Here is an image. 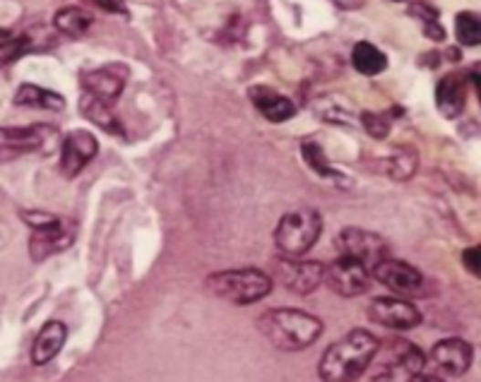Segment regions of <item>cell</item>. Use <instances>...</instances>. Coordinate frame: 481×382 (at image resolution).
Returning a JSON list of instances; mask_svg holds the SVG:
<instances>
[{
    "label": "cell",
    "mask_w": 481,
    "mask_h": 382,
    "mask_svg": "<svg viewBox=\"0 0 481 382\" xmlns=\"http://www.w3.org/2000/svg\"><path fill=\"white\" fill-rule=\"evenodd\" d=\"M376 336L369 330H351L329 344L318 363V376L323 382H354L371 368L378 354Z\"/></svg>",
    "instance_id": "1"
},
{
    "label": "cell",
    "mask_w": 481,
    "mask_h": 382,
    "mask_svg": "<svg viewBox=\"0 0 481 382\" xmlns=\"http://www.w3.org/2000/svg\"><path fill=\"white\" fill-rule=\"evenodd\" d=\"M257 330L279 351H304L323 335L320 317L297 308H272L260 315Z\"/></svg>",
    "instance_id": "2"
},
{
    "label": "cell",
    "mask_w": 481,
    "mask_h": 382,
    "mask_svg": "<svg viewBox=\"0 0 481 382\" xmlns=\"http://www.w3.org/2000/svg\"><path fill=\"white\" fill-rule=\"evenodd\" d=\"M204 286L212 296L222 298V301H229L234 305H251L270 296L272 279L265 272L244 267V270L214 272L207 277Z\"/></svg>",
    "instance_id": "3"
},
{
    "label": "cell",
    "mask_w": 481,
    "mask_h": 382,
    "mask_svg": "<svg viewBox=\"0 0 481 382\" xmlns=\"http://www.w3.org/2000/svg\"><path fill=\"white\" fill-rule=\"evenodd\" d=\"M20 217L32 229L29 257L34 263H44L47 257L58 255L73 245L75 233H78L73 222H66V219L47 214V212H20Z\"/></svg>",
    "instance_id": "4"
},
{
    "label": "cell",
    "mask_w": 481,
    "mask_h": 382,
    "mask_svg": "<svg viewBox=\"0 0 481 382\" xmlns=\"http://www.w3.org/2000/svg\"><path fill=\"white\" fill-rule=\"evenodd\" d=\"M323 233V217L310 207L287 212L275 229V243L284 257H304Z\"/></svg>",
    "instance_id": "5"
},
{
    "label": "cell",
    "mask_w": 481,
    "mask_h": 382,
    "mask_svg": "<svg viewBox=\"0 0 481 382\" xmlns=\"http://www.w3.org/2000/svg\"><path fill=\"white\" fill-rule=\"evenodd\" d=\"M371 366H373V380L395 382L397 377H407L409 382L423 373L426 356L416 344L407 339H390L388 344L378 346V354Z\"/></svg>",
    "instance_id": "6"
},
{
    "label": "cell",
    "mask_w": 481,
    "mask_h": 382,
    "mask_svg": "<svg viewBox=\"0 0 481 382\" xmlns=\"http://www.w3.org/2000/svg\"><path fill=\"white\" fill-rule=\"evenodd\" d=\"M58 139V130L47 123L34 126H0V164L15 161L26 154L44 152Z\"/></svg>",
    "instance_id": "7"
},
{
    "label": "cell",
    "mask_w": 481,
    "mask_h": 382,
    "mask_svg": "<svg viewBox=\"0 0 481 382\" xmlns=\"http://www.w3.org/2000/svg\"><path fill=\"white\" fill-rule=\"evenodd\" d=\"M335 245L340 255L351 257L356 263L366 264L369 270H373L376 264H381L382 260L390 257V245L385 243V238L373 233V231L356 229V226L340 231V236L335 238Z\"/></svg>",
    "instance_id": "8"
},
{
    "label": "cell",
    "mask_w": 481,
    "mask_h": 382,
    "mask_svg": "<svg viewBox=\"0 0 481 382\" xmlns=\"http://www.w3.org/2000/svg\"><path fill=\"white\" fill-rule=\"evenodd\" d=\"M323 282L328 284L329 291H335L337 296L356 298L369 291L371 270L366 264L351 260V257L340 255L325 267Z\"/></svg>",
    "instance_id": "9"
},
{
    "label": "cell",
    "mask_w": 481,
    "mask_h": 382,
    "mask_svg": "<svg viewBox=\"0 0 481 382\" xmlns=\"http://www.w3.org/2000/svg\"><path fill=\"white\" fill-rule=\"evenodd\" d=\"M275 274L291 294L308 296L323 284L325 264L316 263V260H301V257H282L275 264Z\"/></svg>",
    "instance_id": "10"
},
{
    "label": "cell",
    "mask_w": 481,
    "mask_h": 382,
    "mask_svg": "<svg viewBox=\"0 0 481 382\" xmlns=\"http://www.w3.org/2000/svg\"><path fill=\"white\" fill-rule=\"evenodd\" d=\"M371 277L381 282L397 296H419L423 289V274L404 260L388 257L371 270Z\"/></svg>",
    "instance_id": "11"
},
{
    "label": "cell",
    "mask_w": 481,
    "mask_h": 382,
    "mask_svg": "<svg viewBox=\"0 0 481 382\" xmlns=\"http://www.w3.org/2000/svg\"><path fill=\"white\" fill-rule=\"evenodd\" d=\"M369 317L388 330H414L422 323V313L407 298H376L369 305Z\"/></svg>",
    "instance_id": "12"
},
{
    "label": "cell",
    "mask_w": 481,
    "mask_h": 382,
    "mask_svg": "<svg viewBox=\"0 0 481 382\" xmlns=\"http://www.w3.org/2000/svg\"><path fill=\"white\" fill-rule=\"evenodd\" d=\"M97 152H99V142H97L92 132H68V138L63 139V147H60V173L66 179H75L97 157Z\"/></svg>",
    "instance_id": "13"
},
{
    "label": "cell",
    "mask_w": 481,
    "mask_h": 382,
    "mask_svg": "<svg viewBox=\"0 0 481 382\" xmlns=\"http://www.w3.org/2000/svg\"><path fill=\"white\" fill-rule=\"evenodd\" d=\"M472 361H475V349H472L465 339H457V336L441 339V342L431 349V363L441 370L443 376H465L469 370V366H472Z\"/></svg>",
    "instance_id": "14"
},
{
    "label": "cell",
    "mask_w": 481,
    "mask_h": 382,
    "mask_svg": "<svg viewBox=\"0 0 481 382\" xmlns=\"http://www.w3.org/2000/svg\"><path fill=\"white\" fill-rule=\"evenodd\" d=\"M128 70L120 66H109V67H97L89 73L82 75V87L85 94L94 97V99L104 101V104L113 106L119 101L123 87H126Z\"/></svg>",
    "instance_id": "15"
},
{
    "label": "cell",
    "mask_w": 481,
    "mask_h": 382,
    "mask_svg": "<svg viewBox=\"0 0 481 382\" xmlns=\"http://www.w3.org/2000/svg\"><path fill=\"white\" fill-rule=\"evenodd\" d=\"M467 75L460 73L445 75V77L438 82V87H435V106H438V111H441L445 119H457V116L465 111V104H467Z\"/></svg>",
    "instance_id": "16"
},
{
    "label": "cell",
    "mask_w": 481,
    "mask_h": 382,
    "mask_svg": "<svg viewBox=\"0 0 481 382\" xmlns=\"http://www.w3.org/2000/svg\"><path fill=\"white\" fill-rule=\"evenodd\" d=\"M248 97H251L257 111L263 113L270 123H284V120L297 116V104L291 99H287L284 94L270 89V87H251Z\"/></svg>",
    "instance_id": "17"
},
{
    "label": "cell",
    "mask_w": 481,
    "mask_h": 382,
    "mask_svg": "<svg viewBox=\"0 0 481 382\" xmlns=\"http://www.w3.org/2000/svg\"><path fill=\"white\" fill-rule=\"evenodd\" d=\"M68 339V327L60 320H48L39 330L32 344V363L34 366H47L58 356Z\"/></svg>",
    "instance_id": "18"
},
{
    "label": "cell",
    "mask_w": 481,
    "mask_h": 382,
    "mask_svg": "<svg viewBox=\"0 0 481 382\" xmlns=\"http://www.w3.org/2000/svg\"><path fill=\"white\" fill-rule=\"evenodd\" d=\"M15 106H26V108H44V111H63L66 108V99L53 89H44L39 85H25L17 87L15 92Z\"/></svg>",
    "instance_id": "19"
},
{
    "label": "cell",
    "mask_w": 481,
    "mask_h": 382,
    "mask_svg": "<svg viewBox=\"0 0 481 382\" xmlns=\"http://www.w3.org/2000/svg\"><path fill=\"white\" fill-rule=\"evenodd\" d=\"M351 66L356 67V73L373 77V75H381L388 67V56L369 41H359L351 51Z\"/></svg>",
    "instance_id": "20"
},
{
    "label": "cell",
    "mask_w": 481,
    "mask_h": 382,
    "mask_svg": "<svg viewBox=\"0 0 481 382\" xmlns=\"http://www.w3.org/2000/svg\"><path fill=\"white\" fill-rule=\"evenodd\" d=\"M79 111H82V116H85L87 120H92V123H97V126L104 128V130L113 132V135H123V126H120V120L116 119V113H113V106L85 94V97L79 99Z\"/></svg>",
    "instance_id": "21"
},
{
    "label": "cell",
    "mask_w": 481,
    "mask_h": 382,
    "mask_svg": "<svg viewBox=\"0 0 481 382\" xmlns=\"http://www.w3.org/2000/svg\"><path fill=\"white\" fill-rule=\"evenodd\" d=\"M92 15L85 13L82 7H60L56 17H53V26L58 29L60 34L66 36H73V39H79L85 36L87 29L92 26Z\"/></svg>",
    "instance_id": "22"
},
{
    "label": "cell",
    "mask_w": 481,
    "mask_h": 382,
    "mask_svg": "<svg viewBox=\"0 0 481 382\" xmlns=\"http://www.w3.org/2000/svg\"><path fill=\"white\" fill-rule=\"evenodd\" d=\"M385 173L390 179L395 181H409L416 173V166H419V154L412 147H397L395 152L390 154L385 161Z\"/></svg>",
    "instance_id": "23"
},
{
    "label": "cell",
    "mask_w": 481,
    "mask_h": 382,
    "mask_svg": "<svg viewBox=\"0 0 481 382\" xmlns=\"http://www.w3.org/2000/svg\"><path fill=\"white\" fill-rule=\"evenodd\" d=\"M301 154H304V161L310 166V171L318 173L320 179H329V181H344V176L337 169L329 166V161L325 159L323 147L313 142V139H304L301 145Z\"/></svg>",
    "instance_id": "24"
},
{
    "label": "cell",
    "mask_w": 481,
    "mask_h": 382,
    "mask_svg": "<svg viewBox=\"0 0 481 382\" xmlns=\"http://www.w3.org/2000/svg\"><path fill=\"white\" fill-rule=\"evenodd\" d=\"M409 15L422 22V29H423V34H426V39H431V41L445 39V29H443L441 20H438V10L431 7L429 3L416 0V3L409 5Z\"/></svg>",
    "instance_id": "25"
},
{
    "label": "cell",
    "mask_w": 481,
    "mask_h": 382,
    "mask_svg": "<svg viewBox=\"0 0 481 382\" xmlns=\"http://www.w3.org/2000/svg\"><path fill=\"white\" fill-rule=\"evenodd\" d=\"M455 36L462 46H479L481 44V15H476V13L457 15Z\"/></svg>",
    "instance_id": "26"
},
{
    "label": "cell",
    "mask_w": 481,
    "mask_h": 382,
    "mask_svg": "<svg viewBox=\"0 0 481 382\" xmlns=\"http://www.w3.org/2000/svg\"><path fill=\"white\" fill-rule=\"evenodd\" d=\"M361 123L366 128L371 138L385 139L390 135V116L385 113H373V111H363L361 113Z\"/></svg>",
    "instance_id": "27"
},
{
    "label": "cell",
    "mask_w": 481,
    "mask_h": 382,
    "mask_svg": "<svg viewBox=\"0 0 481 382\" xmlns=\"http://www.w3.org/2000/svg\"><path fill=\"white\" fill-rule=\"evenodd\" d=\"M462 263H465V270H467L469 274H475L476 279H481V243L462 253Z\"/></svg>",
    "instance_id": "28"
},
{
    "label": "cell",
    "mask_w": 481,
    "mask_h": 382,
    "mask_svg": "<svg viewBox=\"0 0 481 382\" xmlns=\"http://www.w3.org/2000/svg\"><path fill=\"white\" fill-rule=\"evenodd\" d=\"M94 5L101 7V10H106V13H113V15H126L128 13L126 0H94Z\"/></svg>",
    "instance_id": "29"
},
{
    "label": "cell",
    "mask_w": 481,
    "mask_h": 382,
    "mask_svg": "<svg viewBox=\"0 0 481 382\" xmlns=\"http://www.w3.org/2000/svg\"><path fill=\"white\" fill-rule=\"evenodd\" d=\"M467 79L476 87V94H479V104H481V63H475V66L469 67Z\"/></svg>",
    "instance_id": "30"
},
{
    "label": "cell",
    "mask_w": 481,
    "mask_h": 382,
    "mask_svg": "<svg viewBox=\"0 0 481 382\" xmlns=\"http://www.w3.org/2000/svg\"><path fill=\"white\" fill-rule=\"evenodd\" d=\"M13 41H15L13 32H10V29H3V26H0V51H7V48L13 46Z\"/></svg>",
    "instance_id": "31"
},
{
    "label": "cell",
    "mask_w": 481,
    "mask_h": 382,
    "mask_svg": "<svg viewBox=\"0 0 481 382\" xmlns=\"http://www.w3.org/2000/svg\"><path fill=\"white\" fill-rule=\"evenodd\" d=\"M335 5L344 7V10H354V7H361L363 0H332Z\"/></svg>",
    "instance_id": "32"
},
{
    "label": "cell",
    "mask_w": 481,
    "mask_h": 382,
    "mask_svg": "<svg viewBox=\"0 0 481 382\" xmlns=\"http://www.w3.org/2000/svg\"><path fill=\"white\" fill-rule=\"evenodd\" d=\"M409 382H445V380H443V377L429 376V373H419V376H414Z\"/></svg>",
    "instance_id": "33"
},
{
    "label": "cell",
    "mask_w": 481,
    "mask_h": 382,
    "mask_svg": "<svg viewBox=\"0 0 481 382\" xmlns=\"http://www.w3.org/2000/svg\"><path fill=\"white\" fill-rule=\"evenodd\" d=\"M392 3H404V0H392Z\"/></svg>",
    "instance_id": "34"
}]
</instances>
